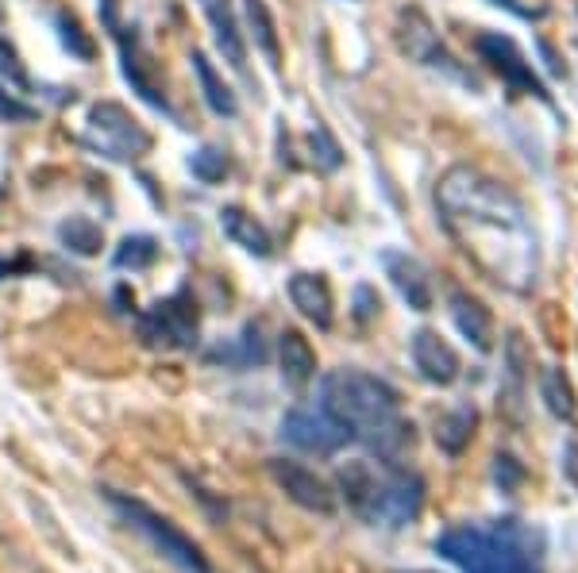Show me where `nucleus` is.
I'll use <instances>...</instances> for the list:
<instances>
[{"label":"nucleus","instance_id":"f257e3e1","mask_svg":"<svg viewBox=\"0 0 578 573\" xmlns=\"http://www.w3.org/2000/svg\"><path fill=\"white\" fill-rule=\"evenodd\" d=\"M435 208L451 239L486 274H493V281H506L513 289L536 281L540 247H536L529 208L501 181L474 166H451L435 181Z\"/></svg>","mask_w":578,"mask_h":573},{"label":"nucleus","instance_id":"ddd939ff","mask_svg":"<svg viewBox=\"0 0 578 573\" xmlns=\"http://www.w3.org/2000/svg\"><path fill=\"white\" fill-rule=\"evenodd\" d=\"M290 300L308 324H316L321 332H332V324H336V297H332V285L324 274H293Z\"/></svg>","mask_w":578,"mask_h":573},{"label":"nucleus","instance_id":"6ab92c4d","mask_svg":"<svg viewBox=\"0 0 578 573\" xmlns=\"http://www.w3.org/2000/svg\"><path fill=\"white\" fill-rule=\"evenodd\" d=\"M120 43H124V78H128V86L136 89L150 108H158V112H170L163 89L150 81V58L144 55L139 39L136 36H120Z\"/></svg>","mask_w":578,"mask_h":573},{"label":"nucleus","instance_id":"4be33fe9","mask_svg":"<svg viewBox=\"0 0 578 573\" xmlns=\"http://www.w3.org/2000/svg\"><path fill=\"white\" fill-rule=\"evenodd\" d=\"M474 427H479V408H474V404H459L455 412H448V416L435 424V443H440L443 454L459 458V454L471 446Z\"/></svg>","mask_w":578,"mask_h":573},{"label":"nucleus","instance_id":"393cba45","mask_svg":"<svg viewBox=\"0 0 578 573\" xmlns=\"http://www.w3.org/2000/svg\"><path fill=\"white\" fill-rule=\"evenodd\" d=\"M58 243H62L70 255L94 258L100 255V247H105V231H100V224L89 220V216H66V220L58 224Z\"/></svg>","mask_w":578,"mask_h":573},{"label":"nucleus","instance_id":"cd10ccee","mask_svg":"<svg viewBox=\"0 0 578 573\" xmlns=\"http://www.w3.org/2000/svg\"><path fill=\"white\" fill-rule=\"evenodd\" d=\"M158 258V239L155 235H124L120 247L112 255L116 269H150Z\"/></svg>","mask_w":578,"mask_h":573},{"label":"nucleus","instance_id":"2f4dec72","mask_svg":"<svg viewBox=\"0 0 578 573\" xmlns=\"http://www.w3.org/2000/svg\"><path fill=\"white\" fill-rule=\"evenodd\" d=\"M493 482L501 485V493H517V488L525 485V466L513 454H498V458H493Z\"/></svg>","mask_w":578,"mask_h":573},{"label":"nucleus","instance_id":"20e7f679","mask_svg":"<svg viewBox=\"0 0 578 573\" xmlns=\"http://www.w3.org/2000/svg\"><path fill=\"white\" fill-rule=\"evenodd\" d=\"M321 408L332 419H340L343 427L355 432V439H363L366 432H374L385 419H393L401 412V397L390 382L363 369H332L321 385Z\"/></svg>","mask_w":578,"mask_h":573},{"label":"nucleus","instance_id":"f8f14e48","mask_svg":"<svg viewBox=\"0 0 578 573\" xmlns=\"http://www.w3.org/2000/svg\"><path fill=\"white\" fill-rule=\"evenodd\" d=\"M382 266H385V277L393 281V289L401 293V300H405L413 312H432V281H429V269L417 263L413 255H401V250H385L382 255Z\"/></svg>","mask_w":578,"mask_h":573},{"label":"nucleus","instance_id":"f704fd0d","mask_svg":"<svg viewBox=\"0 0 578 573\" xmlns=\"http://www.w3.org/2000/svg\"><path fill=\"white\" fill-rule=\"evenodd\" d=\"M100 20L112 36H120V0H100Z\"/></svg>","mask_w":578,"mask_h":573},{"label":"nucleus","instance_id":"412c9836","mask_svg":"<svg viewBox=\"0 0 578 573\" xmlns=\"http://www.w3.org/2000/svg\"><path fill=\"white\" fill-rule=\"evenodd\" d=\"M243 16H247V28L255 47L266 55L271 70H282V43H278V23H274V12L266 0H243Z\"/></svg>","mask_w":578,"mask_h":573},{"label":"nucleus","instance_id":"7ed1b4c3","mask_svg":"<svg viewBox=\"0 0 578 573\" xmlns=\"http://www.w3.org/2000/svg\"><path fill=\"white\" fill-rule=\"evenodd\" d=\"M340 493L355 516L382 527H409L424 508L421 474L398 466V462H351L340 470Z\"/></svg>","mask_w":578,"mask_h":573},{"label":"nucleus","instance_id":"a878e982","mask_svg":"<svg viewBox=\"0 0 578 573\" xmlns=\"http://www.w3.org/2000/svg\"><path fill=\"white\" fill-rule=\"evenodd\" d=\"M540 393H543V404H548V412L556 419H567V424H575V416H578V401H575V385H571V377L564 374L559 366H551V369H543V377H540Z\"/></svg>","mask_w":578,"mask_h":573},{"label":"nucleus","instance_id":"1a4fd4ad","mask_svg":"<svg viewBox=\"0 0 578 573\" xmlns=\"http://www.w3.org/2000/svg\"><path fill=\"white\" fill-rule=\"evenodd\" d=\"M139 332L155 347H193L197 343V300L189 297V289H178L174 297L158 300L155 308L139 319Z\"/></svg>","mask_w":578,"mask_h":573},{"label":"nucleus","instance_id":"c756f323","mask_svg":"<svg viewBox=\"0 0 578 573\" xmlns=\"http://www.w3.org/2000/svg\"><path fill=\"white\" fill-rule=\"evenodd\" d=\"M313 162H316V170H324V174H336L343 166L340 142L332 139V131L324 128V124H316V131H313Z\"/></svg>","mask_w":578,"mask_h":573},{"label":"nucleus","instance_id":"72a5a7b5","mask_svg":"<svg viewBox=\"0 0 578 573\" xmlns=\"http://www.w3.org/2000/svg\"><path fill=\"white\" fill-rule=\"evenodd\" d=\"M379 312H382V297L371 289V285H359L355 289V316L366 324V319H374Z\"/></svg>","mask_w":578,"mask_h":573},{"label":"nucleus","instance_id":"dca6fc26","mask_svg":"<svg viewBox=\"0 0 578 573\" xmlns=\"http://www.w3.org/2000/svg\"><path fill=\"white\" fill-rule=\"evenodd\" d=\"M278 366H282V377H286L293 389H305V385L313 382L316 350H313V343L305 339V332L286 327V332L278 335Z\"/></svg>","mask_w":578,"mask_h":573},{"label":"nucleus","instance_id":"2eb2a0df","mask_svg":"<svg viewBox=\"0 0 578 573\" xmlns=\"http://www.w3.org/2000/svg\"><path fill=\"white\" fill-rule=\"evenodd\" d=\"M451 319H455L459 335L474 343V350L482 354L493 350V316L479 297H471V293L463 289L451 293Z\"/></svg>","mask_w":578,"mask_h":573},{"label":"nucleus","instance_id":"5701e85b","mask_svg":"<svg viewBox=\"0 0 578 573\" xmlns=\"http://www.w3.org/2000/svg\"><path fill=\"white\" fill-rule=\"evenodd\" d=\"M208 358H213V362H224V366H232V369H251V366H263V362L271 358V350H266L263 327H258V324H247L236 343L208 350Z\"/></svg>","mask_w":578,"mask_h":573},{"label":"nucleus","instance_id":"a211bd4d","mask_svg":"<svg viewBox=\"0 0 578 573\" xmlns=\"http://www.w3.org/2000/svg\"><path fill=\"white\" fill-rule=\"evenodd\" d=\"M189 62H193V73H197V86H200V97H205V105L213 108V112L221 116V120H232V116H239L236 92H232L228 81L221 78V70H216V66L208 62L205 50H193Z\"/></svg>","mask_w":578,"mask_h":573},{"label":"nucleus","instance_id":"bb28decb","mask_svg":"<svg viewBox=\"0 0 578 573\" xmlns=\"http://www.w3.org/2000/svg\"><path fill=\"white\" fill-rule=\"evenodd\" d=\"M55 28H58V43L70 50L78 62H94V58H97V43H94V36L81 28V20L70 12V8H58V12H55Z\"/></svg>","mask_w":578,"mask_h":573},{"label":"nucleus","instance_id":"b1692460","mask_svg":"<svg viewBox=\"0 0 578 573\" xmlns=\"http://www.w3.org/2000/svg\"><path fill=\"white\" fill-rule=\"evenodd\" d=\"M405 20L413 23V28H401V47H405V55H413L417 62H424V66H448L451 58H448V50L440 47V39H435V31H432V23L424 20L421 12H405Z\"/></svg>","mask_w":578,"mask_h":573},{"label":"nucleus","instance_id":"4468645a","mask_svg":"<svg viewBox=\"0 0 578 573\" xmlns=\"http://www.w3.org/2000/svg\"><path fill=\"white\" fill-rule=\"evenodd\" d=\"M205 20L213 23V36H216V47H221L224 62L232 70H247V43H243V31H239V20H236V8L232 0H197Z\"/></svg>","mask_w":578,"mask_h":573},{"label":"nucleus","instance_id":"f3484780","mask_svg":"<svg viewBox=\"0 0 578 573\" xmlns=\"http://www.w3.org/2000/svg\"><path fill=\"white\" fill-rule=\"evenodd\" d=\"M221 227H224V235H228V239L236 243V247L247 250V255H255V258H271V255H274L271 231H266V227L258 224L255 216L247 213V208L224 205V208H221Z\"/></svg>","mask_w":578,"mask_h":573},{"label":"nucleus","instance_id":"6e6552de","mask_svg":"<svg viewBox=\"0 0 578 573\" xmlns=\"http://www.w3.org/2000/svg\"><path fill=\"white\" fill-rule=\"evenodd\" d=\"M474 47H479L482 62L490 66V70L498 73V78L506 81L513 92H525V97H536V100H551L548 86L536 78L532 62L525 58V50L517 47L509 36H501V31H482V36L474 39Z\"/></svg>","mask_w":578,"mask_h":573},{"label":"nucleus","instance_id":"7c9ffc66","mask_svg":"<svg viewBox=\"0 0 578 573\" xmlns=\"http://www.w3.org/2000/svg\"><path fill=\"white\" fill-rule=\"evenodd\" d=\"M0 78H8V86H16L23 92L31 89V78H28V70H23V62H20V50L8 43L4 36H0Z\"/></svg>","mask_w":578,"mask_h":573},{"label":"nucleus","instance_id":"423d86ee","mask_svg":"<svg viewBox=\"0 0 578 573\" xmlns=\"http://www.w3.org/2000/svg\"><path fill=\"white\" fill-rule=\"evenodd\" d=\"M86 142L97 150V155L112 158V162H139L144 155H150L155 139L136 116L128 112L116 100H97L86 116Z\"/></svg>","mask_w":578,"mask_h":573},{"label":"nucleus","instance_id":"c85d7f7f","mask_svg":"<svg viewBox=\"0 0 578 573\" xmlns=\"http://www.w3.org/2000/svg\"><path fill=\"white\" fill-rule=\"evenodd\" d=\"M189 170L197 181L216 185V181H224V174H228V155L216 147H200L197 155H189Z\"/></svg>","mask_w":578,"mask_h":573},{"label":"nucleus","instance_id":"9d476101","mask_svg":"<svg viewBox=\"0 0 578 573\" xmlns=\"http://www.w3.org/2000/svg\"><path fill=\"white\" fill-rule=\"evenodd\" d=\"M271 474L274 482L286 488V496L293 504H301L305 512H316V516H332L336 512V493L324 477H316L308 466L301 462H286V458H274L271 462Z\"/></svg>","mask_w":578,"mask_h":573},{"label":"nucleus","instance_id":"9b49d317","mask_svg":"<svg viewBox=\"0 0 578 573\" xmlns=\"http://www.w3.org/2000/svg\"><path fill=\"white\" fill-rule=\"evenodd\" d=\"M409 350H413V366L424 382L455 385L459 374H463V362H459L455 347H451L440 332H432V327H421V332L409 339Z\"/></svg>","mask_w":578,"mask_h":573},{"label":"nucleus","instance_id":"0eeeda50","mask_svg":"<svg viewBox=\"0 0 578 573\" xmlns=\"http://www.w3.org/2000/svg\"><path fill=\"white\" fill-rule=\"evenodd\" d=\"M282 439H286L293 451L301 454H316V458H329V454H340L343 446L355 439L351 427H343L340 419H332L324 408L308 412V408H293L282 419Z\"/></svg>","mask_w":578,"mask_h":573},{"label":"nucleus","instance_id":"f03ea898","mask_svg":"<svg viewBox=\"0 0 578 573\" xmlns=\"http://www.w3.org/2000/svg\"><path fill=\"white\" fill-rule=\"evenodd\" d=\"M543 539L521 520H493L490 527L463 524L435 539V554L463 573H543Z\"/></svg>","mask_w":578,"mask_h":573},{"label":"nucleus","instance_id":"473e14b6","mask_svg":"<svg viewBox=\"0 0 578 573\" xmlns=\"http://www.w3.org/2000/svg\"><path fill=\"white\" fill-rule=\"evenodd\" d=\"M0 120H8V124H31V120H39V112L31 105H23V100L8 97V92L0 89Z\"/></svg>","mask_w":578,"mask_h":573},{"label":"nucleus","instance_id":"39448f33","mask_svg":"<svg viewBox=\"0 0 578 573\" xmlns=\"http://www.w3.org/2000/svg\"><path fill=\"white\" fill-rule=\"evenodd\" d=\"M108 504L116 508V516L124 520L131 531H139V535L147 539L150 546H155L158 559H166L174 570L182 573H213L208 566V559L200 554V546L193 543L182 527H174L166 516H158L155 508H147L144 501H136V496H124V493H105Z\"/></svg>","mask_w":578,"mask_h":573},{"label":"nucleus","instance_id":"aec40b11","mask_svg":"<svg viewBox=\"0 0 578 573\" xmlns=\"http://www.w3.org/2000/svg\"><path fill=\"white\" fill-rule=\"evenodd\" d=\"M413 424L409 419H401V412L393 419H385V424H379L374 432L363 435V443L371 446L374 454H379V462H401L409 451H413Z\"/></svg>","mask_w":578,"mask_h":573}]
</instances>
